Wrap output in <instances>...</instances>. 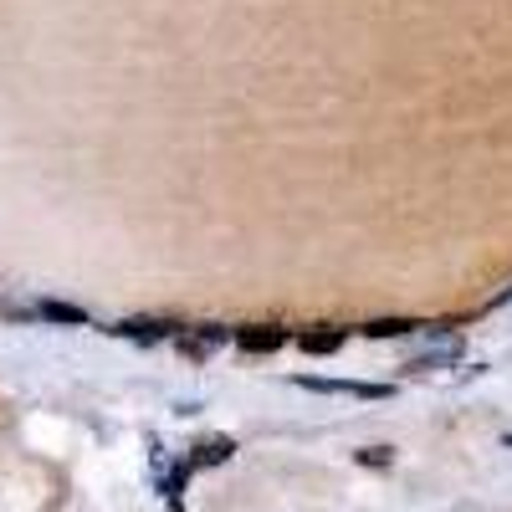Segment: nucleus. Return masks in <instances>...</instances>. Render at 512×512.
Listing matches in <instances>:
<instances>
[{
  "label": "nucleus",
  "instance_id": "f257e3e1",
  "mask_svg": "<svg viewBox=\"0 0 512 512\" xmlns=\"http://www.w3.org/2000/svg\"><path fill=\"white\" fill-rule=\"evenodd\" d=\"M221 344H226V328L221 323H195V328H180L175 333V349L190 354V359H210Z\"/></svg>",
  "mask_w": 512,
  "mask_h": 512
},
{
  "label": "nucleus",
  "instance_id": "f03ea898",
  "mask_svg": "<svg viewBox=\"0 0 512 512\" xmlns=\"http://www.w3.org/2000/svg\"><path fill=\"white\" fill-rule=\"evenodd\" d=\"M231 338H236V349H246V354H277V349L287 344V328H272V323H251V328H236Z\"/></svg>",
  "mask_w": 512,
  "mask_h": 512
},
{
  "label": "nucleus",
  "instance_id": "7ed1b4c3",
  "mask_svg": "<svg viewBox=\"0 0 512 512\" xmlns=\"http://www.w3.org/2000/svg\"><path fill=\"white\" fill-rule=\"evenodd\" d=\"M113 333H118V338H139V344H159V338H175L180 323H164V318H123Z\"/></svg>",
  "mask_w": 512,
  "mask_h": 512
},
{
  "label": "nucleus",
  "instance_id": "20e7f679",
  "mask_svg": "<svg viewBox=\"0 0 512 512\" xmlns=\"http://www.w3.org/2000/svg\"><path fill=\"white\" fill-rule=\"evenodd\" d=\"M236 456V441L231 436H205V441H195V451H190V472H200V466H221V461H231Z\"/></svg>",
  "mask_w": 512,
  "mask_h": 512
},
{
  "label": "nucleus",
  "instance_id": "39448f33",
  "mask_svg": "<svg viewBox=\"0 0 512 512\" xmlns=\"http://www.w3.org/2000/svg\"><path fill=\"white\" fill-rule=\"evenodd\" d=\"M308 390H323V395H359V400H384L390 390L384 384H354V379H303Z\"/></svg>",
  "mask_w": 512,
  "mask_h": 512
},
{
  "label": "nucleus",
  "instance_id": "423d86ee",
  "mask_svg": "<svg viewBox=\"0 0 512 512\" xmlns=\"http://www.w3.org/2000/svg\"><path fill=\"white\" fill-rule=\"evenodd\" d=\"M344 328H308V333H297V349H303V354H338V349H344Z\"/></svg>",
  "mask_w": 512,
  "mask_h": 512
},
{
  "label": "nucleus",
  "instance_id": "0eeeda50",
  "mask_svg": "<svg viewBox=\"0 0 512 512\" xmlns=\"http://www.w3.org/2000/svg\"><path fill=\"white\" fill-rule=\"evenodd\" d=\"M36 318H47V323H88V313H82V308H72V303H57V297H41V303L31 308Z\"/></svg>",
  "mask_w": 512,
  "mask_h": 512
},
{
  "label": "nucleus",
  "instance_id": "6e6552de",
  "mask_svg": "<svg viewBox=\"0 0 512 512\" xmlns=\"http://www.w3.org/2000/svg\"><path fill=\"white\" fill-rule=\"evenodd\" d=\"M410 328H420V323H410V318H374L364 333H369V338H405Z\"/></svg>",
  "mask_w": 512,
  "mask_h": 512
},
{
  "label": "nucleus",
  "instance_id": "1a4fd4ad",
  "mask_svg": "<svg viewBox=\"0 0 512 512\" xmlns=\"http://www.w3.org/2000/svg\"><path fill=\"white\" fill-rule=\"evenodd\" d=\"M359 461H364V466H390L395 456H390V446H364V451H359Z\"/></svg>",
  "mask_w": 512,
  "mask_h": 512
}]
</instances>
